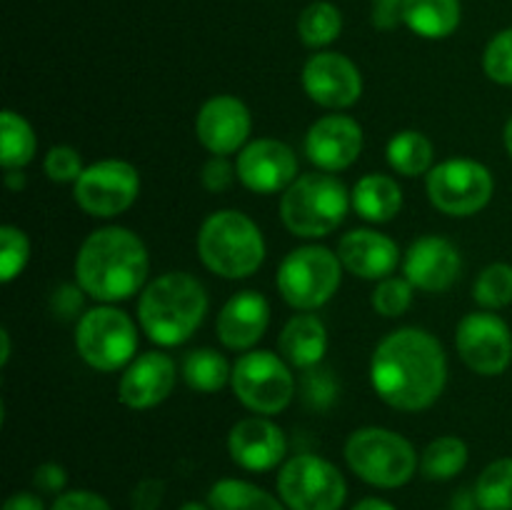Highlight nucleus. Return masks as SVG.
<instances>
[{
    "label": "nucleus",
    "mask_w": 512,
    "mask_h": 510,
    "mask_svg": "<svg viewBox=\"0 0 512 510\" xmlns=\"http://www.w3.org/2000/svg\"><path fill=\"white\" fill-rule=\"evenodd\" d=\"M503 140H505V150H508V155L512 158V115L508 118V123H505Z\"/></svg>",
    "instance_id": "50"
},
{
    "label": "nucleus",
    "mask_w": 512,
    "mask_h": 510,
    "mask_svg": "<svg viewBox=\"0 0 512 510\" xmlns=\"http://www.w3.org/2000/svg\"><path fill=\"white\" fill-rule=\"evenodd\" d=\"M198 258L225 280L250 278L265 260L263 230L240 210H215L198 230Z\"/></svg>",
    "instance_id": "4"
},
{
    "label": "nucleus",
    "mask_w": 512,
    "mask_h": 510,
    "mask_svg": "<svg viewBox=\"0 0 512 510\" xmlns=\"http://www.w3.org/2000/svg\"><path fill=\"white\" fill-rule=\"evenodd\" d=\"M45 175L53 183H75L83 175V155L73 145H53L43 160Z\"/></svg>",
    "instance_id": "37"
},
{
    "label": "nucleus",
    "mask_w": 512,
    "mask_h": 510,
    "mask_svg": "<svg viewBox=\"0 0 512 510\" xmlns=\"http://www.w3.org/2000/svg\"><path fill=\"white\" fill-rule=\"evenodd\" d=\"M165 498V483L160 478H143L133 488L130 508L133 510H160Z\"/></svg>",
    "instance_id": "42"
},
{
    "label": "nucleus",
    "mask_w": 512,
    "mask_h": 510,
    "mask_svg": "<svg viewBox=\"0 0 512 510\" xmlns=\"http://www.w3.org/2000/svg\"><path fill=\"white\" fill-rule=\"evenodd\" d=\"M228 453L235 465L250 473H268L278 468L288 453L283 428L268 415H248L228 433Z\"/></svg>",
    "instance_id": "19"
},
{
    "label": "nucleus",
    "mask_w": 512,
    "mask_h": 510,
    "mask_svg": "<svg viewBox=\"0 0 512 510\" xmlns=\"http://www.w3.org/2000/svg\"><path fill=\"white\" fill-rule=\"evenodd\" d=\"M253 118L248 105L235 95H213L195 115V138L208 153L233 155L248 145Z\"/></svg>",
    "instance_id": "16"
},
{
    "label": "nucleus",
    "mask_w": 512,
    "mask_h": 510,
    "mask_svg": "<svg viewBox=\"0 0 512 510\" xmlns=\"http://www.w3.org/2000/svg\"><path fill=\"white\" fill-rule=\"evenodd\" d=\"M350 203L355 213L368 223H390L403 210V188L390 175L368 173L355 183Z\"/></svg>",
    "instance_id": "24"
},
{
    "label": "nucleus",
    "mask_w": 512,
    "mask_h": 510,
    "mask_svg": "<svg viewBox=\"0 0 512 510\" xmlns=\"http://www.w3.org/2000/svg\"><path fill=\"white\" fill-rule=\"evenodd\" d=\"M235 170H238V180L250 193H280V190H288L298 178V155L283 140L258 138L240 150Z\"/></svg>",
    "instance_id": "14"
},
{
    "label": "nucleus",
    "mask_w": 512,
    "mask_h": 510,
    "mask_svg": "<svg viewBox=\"0 0 512 510\" xmlns=\"http://www.w3.org/2000/svg\"><path fill=\"white\" fill-rule=\"evenodd\" d=\"M455 348L473 373L493 378L512 363V333L493 310H475L458 323Z\"/></svg>",
    "instance_id": "13"
},
{
    "label": "nucleus",
    "mask_w": 512,
    "mask_h": 510,
    "mask_svg": "<svg viewBox=\"0 0 512 510\" xmlns=\"http://www.w3.org/2000/svg\"><path fill=\"white\" fill-rule=\"evenodd\" d=\"M0 343H3V350H0V365H8V360H10V333L8 330H0Z\"/></svg>",
    "instance_id": "49"
},
{
    "label": "nucleus",
    "mask_w": 512,
    "mask_h": 510,
    "mask_svg": "<svg viewBox=\"0 0 512 510\" xmlns=\"http://www.w3.org/2000/svg\"><path fill=\"white\" fill-rule=\"evenodd\" d=\"M453 505H455L453 510H475V508H480L478 498H475V490H473V493H470V490H460V493H455Z\"/></svg>",
    "instance_id": "46"
},
{
    "label": "nucleus",
    "mask_w": 512,
    "mask_h": 510,
    "mask_svg": "<svg viewBox=\"0 0 512 510\" xmlns=\"http://www.w3.org/2000/svg\"><path fill=\"white\" fill-rule=\"evenodd\" d=\"M50 510H113L108 500L93 490H65L55 498Z\"/></svg>",
    "instance_id": "41"
},
{
    "label": "nucleus",
    "mask_w": 512,
    "mask_h": 510,
    "mask_svg": "<svg viewBox=\"0 0 512 510\" xmlns=\"http://www.w3.org/2000/svg\"><path fill=\"white\" fill-rule=\"evenodd\" d=\"M140 195V173L133 163L118 158L88 165L73 183V198L93 218H115Z\"/></svg>",
    "instance_id": "12"
},
{
    "label": "nucleus",
    "mask_w": 512,
    "mask_h": 510,
    "mask_svg": "<svg viewBox=\"0 0 512 510\" xmlns=\"http://www.w3.org/2000/svg\"><path fill=\"white\" fill-rule=\"evenodd\" d=\"M83 295L85 290L78 283H63L60 288L53 290L50 295V310H53L55 318L70 320L83 310Z\"/></svg>",
    "instance_id": "40"
},
{
    "label": "nucleus",
    "mask_w": 512,
    "mask_h": 510,
    "mask_svg": "<svg viewBox=\"0 0 512 510\" xmlns=\"http://www.w3.org/2000/svg\"><path fill=\"white\" fill-rule=\"evenodd\" d=\"M480 510H512V458H498L475 483Z\"/></svg>",
    "instance_id": "32"
},
{
    "label": "nucleus",
    "mask_w": 512,
    "mask_h": 510,
    "mask_svg": "<svg viewBox=\"0 0 512 510\" xmlns=\"http://www.w3.org/2000/svg\"><path fill=\"white\" fill-rule=\"evenodd\" d=\"M235 178H238V170H235V165H230L225 155H213L200 170V183L208 193H225Z\"/></svg>",
    "instance_id": "38"
},
{
    "label": "nucleus",
    "mask_w": 512,
    "mask_h": 510,
    "mask_svg": "<svg viewBox=\"0 0 512 510\" xmlns=\"http://www.w3.org/2000/svg\"><path fill=\"white\" fill-rule=\"evenodd\" d=\"M340 280H343V263L338 253L325 245H300L290 250L275 275V285L285 303L303 313L330 303L338 293Z\"/></svg>",
    "instance_id": "7"
},
{
    "label": "nucleus",
    "mask_w": 512,
    "mask_h": 510,
    "mask_svg": "<svg viewBox=\"0 0 512 510\" xmlns=\"http://www.w3.org/2000/svg\"><path fill=\"white\" fill-rule=\"evenodd\" d=\"M33 485L40 490V493H65V485H68V473H65L63 465L43 463L35 468Z\"/></svg>",
    "instance_id": "43"
},
{
    "label": "nucleus",
    "mask_w": 512,
    "mask_h": 510,
    "mask_svg": "<svg viewBox=\"0 0 512 510\" xmlns=\"http://www.w3.org/2000/svg\"><path fill=\"white\" fill-rule=\"evenodd\" d=\"M303 90L313 103L328 110L350 108L363 95V75L343 53H318L303 65Z\"/></svg>",
    "instance_id": "15"
},
{
    "label": "nucleus",
    "mask_w": 512,
    "mask_h": 510,
    "mask_svg": "<svg viewBox=\"0 0 512 510\" xmlns=\"http://www.w3.org/2000/svg\"><path fill=\"white\" fill-rule=\"evenodd\" d=\"M208 505L213 510H288V505L270 495L268 490L238 478H223L213 483Z\"/></svg>",
    "instance_id": "28"
},
{
    "label": "nucleus",
    "mask_w": 512,
    "mask_h": 510,
    "mask_svg": "<svg viewBox=\"0 0 512 510\" xmlns=\"http://www.w3.org/2000/svg\"><path fill=\"white\" fill-rule=\"evenodd\" d=\"M385 155L395 173L403 178H418L433 170L435 148L428 135L420 130H400L388 140Z\"/></svg>",
    "instance_id": "26"
},
{
    "label": "nucleus",
    "mask_w": 512,
    "mask_h": 510,
    "mask_svg": "<svg viewBox=\"0 0 512 510\" xmlns=\"http://www.w3.org/2000/svg\"><path fill=\"white\" fill-rule=\"evenodd\" d=\"M428 198L450 218H470L490 203L495 180L488 165L470 158H450L425 175Z\"/></svg>",
    "instance_id": "10"
},
{
    "label": "nucleus",
    "mask_w": 512,
    "mask_h": 510,
    "mask_svg": "<svg viewBox=\"0 0 512 510\" xmlns=\"http://www.w3.org/2000/svg\"><path fill=\"white\" fill-rule=\"evenodd\" d=\"M270 325V303L258 290H240L218 315L220 343L228 350H250L265 335Z\"/></svg>",
    "instance_id": "22"
},
{
    "label": "nucleus",
    "mask_w": 512,
    "mask_h": 510,
    "mask_svg": "<svg viewBox=\"0 0 512 510\" xmlns=\"http://www.w3.org/2000/svg\"><path fill=\"white\" fill-rule=\"evenodd\" d=\"M338 258L350 275L363 280H383L400 265V250L393 238L370 228L350 230L338 243Z\"/></svg>",
    "instance_id": "21"
},
{
    "label": "nucleus",
    "mask_w": 512,
    "mask_h": 510,
    "mask_svg": "<svg viewBox=\"0 0 512 510\" xmlns=\"http://www.w3.org/2000/svg\"><path fill=\"white\" fill-rule=\"evenodd\" d=\"M78 355L100 373L128 368L138 358V325L125 310L105 303L80 315L75 325Z\"/></svg>",
    "instance_id": "8"
},
{
    "label": "nucleus",
    "mask_w": 512,
    "mask_h": 510,
    "mask_svg": "<svg viewBox=\"0 0 512 510\" xmlns=\"http://www.w3.org/2000/svg\"><path fill=\"white\" fill-rule=\"evenodd\" d=\"M178 510H213V508H210V505H203V503H195V500H190V503L180 505Z\"/></svg>",
    "instance_id": "51"
},
{
    "label": "nucleus",
    "mask_w": 512,
    "mask_h": 510,
    "mask_svg": "<svg viewBox=\"0 0 512 510\" xmlns=\"http://www.w3.org/2000/svg\"><path fill=\"white\" fill-rule=\"evenodd\" d=\"M178 383V365L160 350L138 355L123 370L118 383V400L130 410H150L168 400Z\"/></svg>",
    "instance_id": "20"
},
{
    "label": "nucleus",
    "mask_w": 512,
    "mask_h": 510,
    "mask_svg": "<svg viewBox=\"0 0 512 510\" xmlns=\"http://www.w3.org/2000/svg\"><path fill=\"white\" fill-rule=\"evenodd\" d=\"M5 185H8L10 190H20L25 185V178L20 170H5Z\"/></svg>",
    "instance_id": "48"
},
{
    "label": "nucleus",
    "mask_w": 512,
    "mask_h": 510,
    "mask_svg": "<svg viewBox=\"0 0 512 510\" xmlns=\"http://www.w3.org/2000/svg\"><path fill=\"white\" fill-rule=\"evenodd\" d=\"M353 208L350 193L335 175L305 173L295 178L280 198V220L293 235L305 240L325 238L343 225Z\"/></svg>",
    "instance_id": "5"
},
{
    "label": "nucleus",
    "mask_w": 512,
    "mask_h": 510,
    "mask_svg": "<svg viewBox=\"0 0 512 510\" xmlns=\"http://www.w3.org/2000/svg\"><path fill=\"white\" fill-rule=\"evenodd\" d=\"M183 373L185 385L195 393H218L225 385L230 383V375H233V365L225 360V355H220V350L215 348H195L190 350L183 358Z\"/></svg>",
    "instance_id": "27"
},
{
    "label": "nucleus",
    "mask_w": 512,
    "mask_h": 510,
    "mask_svg": "<svg viewBox=\"0 0 512 510\" xmlns=\"http://www.w3.org/2000/svg\"><path fill=\"white\" fill-rule=\"evenodd\" d=\"M38 138L28 120L15 110H3L0 115V163L5 170H23L33 163Z\"/></svg>",
    "instance_id": "29"
},
{
    "label": "nucleus",
    "mask_w": 512,
    "mask_h": 510,
    "mask_svg": "<svg viewBox=\"0 0 512 510\" xmlns=\"http://www.w3.org/2000/svg\"><path fill=\"white\" fill-rule=\"evenodd\" d=\"M483 70L493 83L512 85V28L500 30L490 40L483 55Z\"/></svg>",
    "instance_id": "36"
},
{
    "label": "nucleus",
    "mask_w": 512,
    "mask_h": 510,
    "mask_svg": "<svg viewBox=\"0 0 512 510\" xmlns=\"http://www.w3.org/2000/svg\"><path fill=\"white\" fill-rule=\"evenodd\" d=\"M458 0H405L403 23L415 35L428 40H443L453 35L460 25Z\"/></svg>",
    "instance_id": "25"
},
{
    "label": "nucleus",
    "mask_w": 512,
    "mask_h": 510,
    "mask_svg": "<svg viewBox=\"0 0 512 510\" xmlns=\"http://www.w3.org/2000/svg\"><path fill=\"white\" fill-rule=\"evenodd\" d=\"M230 388L235 398L255 415H278L295 395V378L283 355L248 350L233 363Z\"/></svg>",
    "instance_id": "9"
},
{
    "label": "nucleus",
    "mask_w": 512,
    "mask_h": 510,
    "mask_svg": "<svg viewBox=\"0 0 512 510\" xmlns=\"http://www.w3.org/2000/svg\"><path fill=\"white\" fill-rule=\"evenodd\" d=\"M3 510H45V505L35 493L20 490V493H13L8 500H5Z\"/></svg>",
    "instance_id": "45"
},
{
    "label": "nucleus",
    "mask_w": 512,
    "mask_h": 510,
    "mask_svg": "<svg viewBox=\"0 0 512 510\" xmlns=\"http://www.w3.org/2000/svg\"><path fill=\"white\" fill-rule=\"evenodd\" d=\"M278 493L288 510H340L348 498V483L330 460L303 453L283 463Z\"/></svg>",
    "instance_id": "11"
},
{
    "label": "nucleus",
    "mask_w": 512,
    "mask_h": 510,
    "mask_svg": "<svg viewBox=\"0 0 512 510\" xmlns=\"http://www.w3.org/2000/svg\"><path fill=\"white\" fill-rule=\"evenodd\" d=\"M365 145L363 128L350 115H325L305 133V155L323 173H340L360 158Z\"/></svg>",
    "instance_id": "17"
},
{
    "label": "nucleus",
    "mask_w": 512,
    "mask_h": 510,
    "mask_svg": "<svg viewBox=\"0 0 512 510\" xmlns=\"http://www.w3.org/2000/svg\"><path fill=\"white\" fill-rule=\"evenodd\" d=\"M468 465V445L458 435H440L425 445L420 470L428 480H450Z\"/></svg>",
    "instance_id": "30"
},
{
    "label": "nucleus",
    "mask_w": 512,
    "mask_h": 510,
    "mask_svg": "<svg viewBox=\"0 0 512 510\" xmlns=\"http://www.w3.org/2000/svg\"><path fill=\"white\" fill-rule=\"evenodd\" d=\"M345 463L348 468L373 488L393 490L410 483L418 470L420 458L413 443L395 430L358 428L345 440Z\"/></svg>",
    "instance_id": "6"
},
{
    "label": "nucleus",
    "mask_w": 512,
    "mask_h": 510,
    "mask_svg": "<svg viewBox=\"0 0 512 510\" xmlns=\"http://www.w3.org/2000/svg\"><path fill=\"white\" fill-rule=\"evenodd\" d=\"M208 293L190 273H165L150 280L138 300L143 333L160 348H175L195 335L208 315Z\"/></svg>",
    "instance_id": "3"
},
{
    "label": "nucleus",
    "mask_w": 512,
    "mask_h": 510,
    "mask_svg": "<svg viewBox=\"0 0 512 510\" xmlns=\"http://www.w3.org/2000/svg\"><path fill=\"white\" fill-rule=\"evenodd\" d=\"M343 30V15L328 0L310 3L298 18V35L308 48H325L335 43Z\"/></svg>",
    "instance_id": "31"
},
{
    "label": "nucleus",
    "mask_w": 512,
    "mask_h": 510,
    "mask_svg": "<svg viewBox=\"0 0 512 510\" xmlns=\"http://www.w3.org/2000/svg\"><path fill=\"white\" fill-rule=\"evenodd\" d=\"M413 290L415 288L410 285L408 278H395V275H390V278L378 280L370 303H373L375 313L383 315V318H400L413 305Z\"/></svg>",
    "instance_id": "35"
},
{
    "label": "nucleus",
    "mask_w": 512,
    "mask_h": 510,
    "mask_svg": "<svg viewBox=\"0 0 512 510\" xmlns=\"http://www.w3.org/2000/svg\"><path fill=\"white\" fill-rule=\"evenodd\" d=\"M473 298L480 308L500 310L512 303V265L493 263L475 278Z\"/></svg>",
    "instance_id": "33"
},
{
    "label": "nucleus",
    "mask_w": 512,
    "mask_h": 510,
    "mask_svg": "<svg viewBox=\"0 0 512 510\" xmlns=\"http://www.w3.org/2000/svg\"><path fill=\"white\" fill-rule=\"evenodd\" d=\"M405 0H373V25L378 30H393L403 23Z\"/></svg>",
    "instance_id": "44"
},
{
    "label": "nucleus",
    "mask_w": 512,
    "mask_h": 510,
    "mask_svg": "<svg viewBox=\"0 0 512 510\" xmlns=\"http://www.w3.org/2000/svg\"><path fill=\"white\" fill-rule=\"evenodd\" d=\"M148 270L145 243L120 225L93 230L75 255V283L100 303L133 298L148 280Z\"/></svg>",
    "instance_id": "2"
},
{
    "label": "nucleus",
    "mask_w": 512,
    "mask_h": 510,
    "mask_svg": "<svg viewBox=\"0 0 512 510\" xmlns=\"http://www.w3.org/2000/svg\"><path fill=\"white\" fill-rule=\"evenodd\" d=\"M370 383L378 398L403 413L435 405L448 385V358L433 333L398 328L385 335L370 358Z\"/></svg>",
    "instance_id": "1"
},
{
    "label": "nucleus",
    "mask_w": 512,
    "mask_h": 510,
    "mask_svg": "<svg viewBox=\"0 0 512 510\" xmlns=\"http://www.w3.org/2000/svg\"><path fill=\"white\" fill-rule=\"evenodd\" d=\"M350 510H398L395 505H390L383 498H363L360 503H355Z\"/></svg>",
    "instance_id": "47"
},
{
    "label": "nucleus",
    "mask_w": 512,
    "mask_h": 510,
    "mask_svg": "<svg viewBox=\"0 0 512 510\" xmlns=\"http://www.w3.org/2000/svg\"><path fill=\"white\" fill-rule=\"evenodd\" d=\"M278 348L285 363L293 368H318L328 353V330H325L323 320L315 315H293L280 330Z\"/></svg>",
    "instance_id": "23"
},
{
    "label": "nucleus",
    "mask_w": 512,
    "mask_h": 510,
    "mask_svg": "<svg viewBox=\"0 0 512 510\" xmlns=\"http://www.w3.org/2000/svg\"><path fill=\"white\" fill-rule=\"evenodd\" d=\"M30 260V240L15 225L0 228V280L13 283Z\"/></svg>",
    "instance_id": "34"
},
{
    "label": "nucleus",
    "mask_w": 512,
    "mask_h": 510,
    "mask_svg": "<svg viewBox=\"0 0 512 510\" xmlns=\"http://www.w3.org/2000/svg\"><path fill=\"white\" fill-rule=\"evenodd\" d=\"M305 400H308L313 408L323 410L328 408L330 403L335 400V380L330 370H318V368H310L308 375H305Z\"/></svg>",
    "instance_id": "39"
},
{
    "label": "nucleus",
    "mask_w": 512,
    "mask_h": 510,
    "mask_svg": "<svg viewBox=\"0 0 512 510\" xmlns=\"http://www.w3.org/2000/svg\"><path fill=\"white\" fill-rule=\"evenodd\" d=\"M463 258L453 240L443 235H423L405 250L403 275L423 293H445L455 285Z\"/></svg>",
    "instance_id": "18"
}]
</instances>
